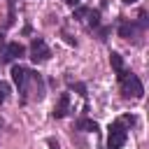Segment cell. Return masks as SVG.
<instances>
[{
  "label": "cell",
  "instance_id": "cell-6",
  "mask_svg": "<svg viewBox=\"0 0 149 149\" xmlns=\"http://www.w3.org/2000/svg\"><path fill=\"white\" fill-rule=\"evenodd\" d=\"M68 105H70V95L68 93H61V98H58V102L54 105V119H63L65 114H68Z\"/></svg>",
  "mask_w": 149,
  "mask_h": 149
},
{
  "label": "cell",
  "instance_id": "cell-2",
  "mask_svg": "<svg viewBox=\"0 0 149 149\" xmlns=\"http://www.w3.org/2000/svg\"><path fill=\"white\" fill-rule=\"evenodd\" d=\"M126 137H128V130H126V126H123L121 121H116V123H112V126H109L107 147H109V149H121V147L126 144Z\"/></svg>",
  "mask_w": 149,
  "mask_h": 149
},
{
  "label": "cell",
  "instance_id": "cell-11",
  "mask_svg": "<svg viewBox=\"0 0 149 149\" xmlns=\"http://www.w3.org/2000/svg\"><path fill=\"white\" fill-rule=\"evenodd\" d=\"M88 14V7H74V19H84Z\"/></svg>",
  "mask_w": 149,
  "mask_h": 149
},
{
  "label": "cell",
  "instance_id": "cell-18",
  "mask_svg": "<svg viewBox=\"0 0 149 149\" xmlns=\"http://www.w3.org/2000/svg\"><path fill=\"white\" fill-rule=\"evenodd\" d=\"M0 42H2V33H0Z\"/></svg>",
  "mask_w": 149,
  "mask_h": 149
},
{
  "label": "cell",
  "instance_id": "cell-5",
  "mask_svg": "<svg viewBox=\"0 0 149 149\" xmlns=\"http://www.w3.org/2000/svg\"><path fill=\"white\" fill-rule=\"evenodd\" d=\"M28 77H30V70H26V68H21V65H14V68H12V79H14V84L21 88V93H26Z\"/></svg>",
  "mask_w": 149,
  "mask_h": 149
},
{
  "label": "cell",
  "instance_id": "cell-13",
  "mask_svg": "<svg viewBox=\"0 0 149 149\" xmlns=\"http://www.w3.org/2000/svg\"><path fill=\"white\" fill-rule=\"evenodd\" d=\"M140 28H147V14L144 12H140V23H137Z\"/></svg>",
  "mask_w": 149,
  "mask_h": 149
},
{
  "label": "cell",
  "instance_id": "cell-10",
  "mask_svg": "<svg viewBox=\"0 0 149 149\" xmlns=\"http://www.w3.org/2000/svg\"><path fill=\"white\" fill-rule=\"evenodd\" d=\"M86 16H88V26H91V28H98V26H100V12H95V9L91 12V9H88Z\"/></svg>",
  "mask_w": 149,
  "mask_h": 149
},
{
  "label": "cell",
  "instance_id": "cell-12",
  "mask_svg": "<svg viewBox=\"0 0 149 149\" xmlns=\"http://www.w3.org/2000/svg\"><path fill=\"white\" fill-rule=\"evenodd\" d=\"M7 91H9V86H7V84H2V81H0V105H2V102H5V98H7Z\"/></svg>",
  "mask_w": 149,
  "mask_h": 149
},
{
  "label": "cell",
  "instance_id": "cell-7",
  "mask_svg": "<svg viewBox=\"0 0 149 149\" xmlns=\"http://www.w3.org/2000/svg\"><path fill=\"white\" fill-rule=\"evenodd\" d=\"M135 28H137L135 23H130V21H121V23H119V35L126 37V40H130V37L135 35Z\"/></svg>",
  "mask_w": 149,
  "mask_h": 149
},
{
  "label": "cell",
  "instance_id": "cell-14",
  "mask_svg": "<svg viewBox=\"0 0 149 149\" xmlns=\"http://www.w3.org/2000/svg\"><path fill=\"white\" fill-rule=\"evenodd\" d=\"M47 144H49V149H61V147H58V142H56L54 137H49V140H47Z\"/></svg>",
  "mask_w": 149,
  "mask_h": 149
},
{
  "label": "cell",
  "instance_id": "cell-4",
  "mask_svg": "<svg viewBox=\"0 0 149 149\" xmlns=\"http://www.w3.org/2000/svg\"><path fill=\"white\" fill-rule=\"evenodd\" d=\"M23 54H26L23 44H19V42H12V44H7V47H5V51H2V63H12L14 58H21Z\"/></svg>",
  "mask_w": 149,
  "mask_h": 149
},
{
  "label": "cell",
  "instance_id": "cell-9",
  "mask_svg": "<svg viewBox=\"0 0 149 149\" xmlns=\"http://www.w3.org/2000/svg\"><path fill=\"white\" fill-rule=\"evenodd\" d=\"M77 128L79 130H98V123L93 119H79L77 121Z\"/></svg>",
  "mask_w": 149,
  "mask_h": 149
},
{
  "label": "cell",
  "instance_id": "cell-16",
  "mask_svg": "<svg viewBox=\"0 0 149 149\" xmlns=\"http://www.w3.org/2000/svg\"><path fill=\"white\" fill-rule=\"evenodd\" d=\"M65 2H68V5H72V7H74V5H79V0H65Z\"/></svg>",
  "mask_w": 149,
  "mask_h": 149
},
{
  "label": "cell",
  "instance_id": "cell-3",
  "mask_svg": "<svg viewBox=\"0 0 149 149\" xmlns=\"http://www.w3.org/2000/svg\"><path fill=\"white\" fill-rule=\"evenodd\" d=\"M49 56H51V49L47 47V42L42 37H35L30 42V61L33 63H44Z\"/></svg>",
  "mask_w": 149,
  "mask_h": 149
},
{
  "label": "cell",
  "instance_id": "cell-17",
  "mask_svg": "<svg viewBox=\"0 0 149 149\" xmlns=\"http://www.w3.org/2000/svg\"><path fill=\"white\" fill-rule=\"evenodd\" d=\"M123 2H126V5H133V2H137V0H123Z\"/></svg>",
  "mask_w": 149,
  "mask_h": 149
},
{
  "label": "cell",
  "instance_id": "cell-15",
  "mask_svg": "<svg viewBox=\"0 0 149 149\" xmlns=\"http://www.w3.org/2000/svg\"><path fill=\"white\" fill-rule=\"evenodd\" d=\"M109 30H112V28H102V30H100V40H105V37L109 35Z\"/></svg>",
  "mask_w": 149,
  "mask_h": 149
},
{
  "label": "cell",
  "instance_id": "cell-8",
  "mask_svg": "<svg viewBox=\"0 0 149 149\" xmlns=\"http://www.w3.org/2000/svg\"><path fill=\"white\" fill-rule=\"evenodd\" d=\"M109 63H112V68L121 74V72H126V68H123V58H121V54H116V51H112V56H109Z\"/></svg>",
  "mask_w": 149,
  "mask_h": 149
},
{
  "label": "cell",
  "instance_id": "cell-1",
  "mask_svg": "<svg viewBox=\"0 0 149 149\" xmlns=\"http://www.w3.org/2000/svg\"><path fill=\"white\" fill-rule=\"evenodd\" d=\"M121 91H123L126 98H142V95H144V86H142V81H140L135 74H130V72L121 79Z\"/></svg>",
  "mask_w": 149,
  "mask_h": 149
}]
</instances>
